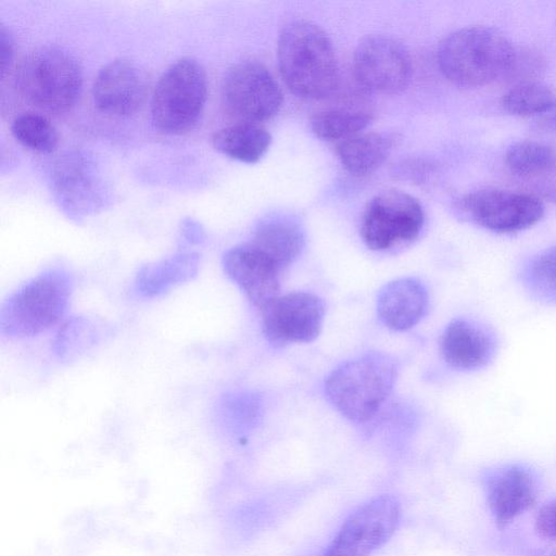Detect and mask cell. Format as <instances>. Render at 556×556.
I'll use <instances>...</instances> for the list:
<instances>
[{"instance_id":"15","label":"cell","mask_w":556,"mask_h":556,"mask_svg":"<svg viewBox=\"0 0 556 556\" xmlns=\"http://www.w3.org/2000/svg\"><path fill=\"white\" fill-rule=\"evenodd\" d=\"M497 339L483 324L457 318L445 328L441 338V353L454 369L471 371L484 368L494 358Z\"/></svg>"},{"instance_id":"32","label":"cell","mask_w":556,"mask_h":556,"mask_svg":"<svg viewBox=\"0 0 556 556\" xmlns=\"http://www.w3.org/2000/svg\"><path fill=\"white\" fill-rule=\"evenodd\" d=\"M553 200L556 202V191L554 192Z\"/></svg>"},{"instance_id":"29","label":"cell","mask_w":556,"mask_h":556,"mask_svg":"<svg viewBox=\"0 0 556 556\" xmlns=\"http://www.w3.org/2000/svg\"><path fill=\"white\" fill-rule=\"evenodd\" d=\"M538 533L551 541L556 542V500L544 505L535 518Z\"/></svg>"},{"instance_id":"20","label":"cell","mask_w":556,"mask_h":556,"mask_svg":"<svg viewBox=\"0 0 556 556\" xmlns=\"http://www.w3.org/2000/svg\"><path fill=\"white\" fill-rule=\"evenodd\" d=\"M212 143L219 153L253 164L267 152L271 136L258 124L239 122L218 129L212 137Z\"/></svg>"},{"instance_id":"25","label":"cell","mask_w":556,"mask_h":556,"mask_svg":"<svg viewBox=\"0 0 556 556\" xmlns=\"http://www.w3.org/2000/svg\"><path fill=\"white\" fill-rule=\"evenodd\" d=\"M501 106L515 116L545 115L556 108V91L535 80L514 84L502 96Z\"/></svg>"},{"instance_id":"5","label":"cell","mask_w":556,"mask_h":556,"mask_svg":"<svg viewBox=\"0 0 556 556\" xmlns=\"http://www.w3.org/2000/svg\"><path fill=\"white\" fill-rule=\"evenodd\" d=\"M22 97L47 112H65L76 102L83 85L81 68L68 52L43 47L27 53L15 72Z\"/></svg>"},{"instance_id":"16","label":"cell","mask_w":556,"mask_h":556,"mask_svg":"<svg viewBox=\"0 0 556 556\" xmlns=\"http://www.w3.org/2000/svg\"><path fill=\"white\" fill-rule=\"evenodd\" d=\"M427 307V289L415 278L390 281L383 286L377 298L380 320L394 331H404L417 325Z\"/></svg>"},{"instance_id":"21","label":"cell","mask_w":556,"mask_h":556,"mask_svg":"<svg viewBox=\"0 0 556 556\" xmlns=\"http://www.w3.org/2000/svg\"><path fill=\"white\" fill-rule=\"evenodd\" d=\"M392 138L382 132H361L338 144L341 165L354 176H365L376 170L392 150Z\"/></svg>"},{"instance_id":"18","label":"cell","mask_w":556,"mask_h":556,"mask_svg":"<svg viewBox=\"0 0 556 556\" xmlns=\"http://www.w3.org/2000/svg\"><path fill=\"white\" fill-rule=\"evenodd\" d=\"M249 243L283 270L300 256L305 238L302 228L294 220L274 217L257 225Z\"/></svg>"},{"instance_id":"12","label":"cell","mask_w":556,"mask_h":556,"mask_svg":"<svg viewBox=\"0 0 556 556\" xmlns=\"http://www.w3.org/2000/svg\"><path fill=\"white\" fill-rule=\"evenodd\" d=\"M261 312L263 333L270 343H305L318 337L325 304L316 294L299 291L278 295Z\"/></svg>"},{"instance_id":"8","label":"cell","mask_w":556,"mask_h":556,"mask_svg":"<svg viewBox=\"0 0 556 556\" xmlns=\"http://www.w3.org/2000/svg\"><path fill=\"white\" fill-rule=\"evenodd\" d=\"M228 112L240 122L258 124L275 116L282 105V92L261 63L245 61L226 74L222 87Z\"/></svg>"},{"instance_id":"19","label":"cell","mask_w":556,"mask_h":556,"mask_svg":"<svg viewBox=\"0 0 556 556\" xmlns=\"http://www.w3.org/2000/svg\"><path fill=\"white\" fill-rule=\"evenodd\" d=\"M198 273L199 256L194 253H178L142 266L136 276L135 289L142 298H157L193 280Z\"/></svg>"},{"instance_id":"9","label":"cell","mask_w":556,"mask_h":556,"mask_svg":"<svg viewBox=\"0 0 556 556\" xmlns=\"http://www.w3.org/2000/svg\"><path fill=\"white\" fill-rule=\"evenodd\" d=\"M401 505L392 495H381L359 506L342 523L324 556H370L395 532Z\"/></svg>"},{"instance_id":"26","label":"cell","mask_w":556,"mask_h":556,"mask_svg":"<svg viewBox=\"0 0 556 556\" xmlns=\"http://www.w3.org/2000/svg\"><path fill=\"white\" fill-rule=\"evenodd\" d=\"M369 114L350 110H326L311 117V128L316 137L327 140H345L359 134L370 124Z\"/></svg>"},{"instance_id":"3","label":"cell","mask_w":556,"mask_h":556,"mask_svg":"<svg viewBox=\"0 0 556 556\" xmlns=\"http://www.w3.org/2000/svg\"><path fill=\"white\" fill-rule=\"evenodd\" d=\"M74 277L64 268L47 269L13 292L0 308V333L12 339L38 336L63 319Z\"/></svg>"},{"instance_id":"6","label":"cell","mask_w":556,"mask_h":556,"mask_svg":"<svg viewBox=\"0 0 556 556\" xmlns=\"http://www.w3.org/2000/svg\"><path fill=\"white\" fill-rule=\"evenodd\" d=\"M207 97V77L201 63L182 58L161 75L151 100L154 126L162 132L181 135L198 122Z\"/></svg>"},{"instance_id":"10","label":"cell","mask_w":556,"mask_h":556,"mask_svg":"<svg viewBox=\"0 0 556 556\" xmlns=\"http://www.w3.org/2000/svg\"><path fill=\"white\" fill-rule=\"evenodd\" d=\"M460 207L475 224L496 233L525 230L544 215V205L538 198L495 188L466 194Z\"/></svg>"},{"instance_id":"2","label":"cell","mask_w":556,"mask_h":556,"mask_svg":"<svg viewBox=\"0 0 556 556\" xmlns=\"http://www.w3.org/2000/svg\"><path fill=\"white\" fill-rule=\"evenodd\" d=\"M516 54L510 41L485 26H468L446 36L439 45L437 62L454 85L476 88L505 77Z\"/></svg>"},{"instance_id":"14","label":"cell","mask_w":556,"mask_h":556,"mask_svg":"<svg viewBox=\"0 0 556 556\" xmlns=\"http://www.w3.org/2000/svg\"><path fill=\"white\" fill-rule=\"evenodd\" d=\"M146 94L143 73L135 63L125 59L104 65L92 86L94 105L101 112L113 116H128L137 112Z\"/></svg>"},{"instance_id":"27","label":"cell","mask_w":556,"mask_h":556,"mask_svg":"<svg viewBox=\"0 0 556 556\" xmlns=\"http://www.w3.org/2000/svg\"><path fill=\"white\" fill-rule=\"evenodd\" d=\"M14 138L24 147L41 153L52 152L59 141V135L52 123L34 112L17 115L11 125Z\"/></svg>"},{"instance_id":"7","label":"cell","mask_w":556,"mask_h":556,"mask_svg":"<svg viewBox=\"0 0 556 556\" xmlns=\"http://www.w3.org/2000/svg\"><path fill=\"white\" fill-rule=\"evenodd\" d=\"M424 222V210L417 199L390 190L368 202L362 216L361 236L370 250L387 251L414 241Z\"/></svg>"},{"instance_id":"24","label":"cell","mask_w":556,"mask_h":556,"mask_svg":"<svg viewBox=\"0 0 556 556\" xmlns=\"http://www.w3.org/2000/svg\"><path fill=\"white\" fill-rule=\"evenodd\" d=\"M520 280L531 298L556 307V244L533 255L523 265Z\"/></svg>"},{"instance_id":"23","label":"cell","mask_w":556,"mask_h":556,"mask_svg":"<svg viewBox=\"0 0 556 556\" xmlns=\"http://www.w3.org/2000/svg\"><path fill=\"white\" fill-rule=\"evenodd\" d=\"M509 170L521 177H542L556 173V149L543 142L522 140L505 152Z\"/></svg>"},{"instance_id":"22","label":"cell","mask_w":556,"mask_h":556,"mask_svg":"<svg viewBox=\"0 0 556 556\" xmlns=\"http://www.w3.org/2000/svg\"><path fill=\"white\" fill-rule=\"evenodd\" d=\"M106 333L108 326L94 317L71 316L60 326L51 350L59 361L71 362L98 345Z\"/></svg>"},{"instance_id":"1","label":"cell","mask_w":556,"mask_h":556,"mask_svg":"<svg viewBox=\"0 0 556 556\" xmlns=\"http://www.w3.org/2000/svg\"><path fill=\"white\" fill-rule=\"evenodd\" d=\"M280 75L295 96L323 99L339 84V67L332 42L316 24L298 20L285 25L277 43Z\"/></svg>"},{"instance_id":"28","label":"cell","mask_w":556,"mask_h":556,"mask_svg":"<svg viewBox=\"0 0 556 556\" xmlns=\"http://www.w3.org/2000/svg\"><path fill=\"white\" fill-rule=\"evenodd\" d=\"M530 51H525L521 54L516 50V54L511 66L505 77L516 80L515 84L528 81L527 76H531L538 68H540V59Z\"/></svg>"},{"instance_id":"4","label":"cell","mask_w":556,"mask_h":556,"mask_svg":"<svg viewBox=\"0 0 556 556\" xmlns=\"http://www.w3.org/2000/svg\"><path fill=\"white\" fill-rule=\"evenodd\" d=\"M397 367L388 354L370 352L337 367L325 382L331 405L345 418L370 419L390 395Z\"/></svg>"},{"instance_id":"13","label":"cell","mask_w":556,"mask_h":556,"mask_svg":"<svg viewBox=\"0 0 556 556\" xmlns=\"http://www.w3.org/2000/svg\"><path fill=\"white\" fill-rule=\"evenodd\" d=\"M223 268L260 309L279 295L281 269L251 243L229 249Z\"/></svg>"},{"instance_id":"11","label":"cell","mask_w":556,"mask_h":556,"mask_svg":"<svg viewBox=\"0 0 556 556\" xmlns=\"http://www.w3.org/2000/svg\"><path fill=\"white\" fill-rule=\"evenodd\" d=\"M356 80L365 89L378 93H396L412 77V60L396 40L382 35L364 37L353 54Z\"/></svg>"},{"instance_id":"30","label":"cell","mask_w":556,"mask_h":556,"mask_svg":"<svg viewBox=\"0 0 556 556\" xmlns=\"http://www.w3.org/2000/svg\"><path fill=\"white\" fill-rule=\"evenodd\" d=\"M1 74L2 77L5 75L8 70L11 66L13 56H14V43L11 33L4 27L1 26Z\"/></svg>"},{"instance_id":"17","label":"cell","mask_w":556,"mask_h":556,"mask_svg":"<svg viewBox=\"0 0 556 556\" xmlns=\"http://www.w3.org/2000/svg\"><path fill=\"white\" fill-rule=\"evenodd\" d=\"M532 476L518 466L506 467L490 480L488 504L498 527H505L535 502Z\"/></svg>"},{"instance_id":"31","label":"cell","mask_w":556,"mask_h":556,"mask_svg":"<svg viewBox=\"0 0 556 556\" xmlns=\"http://www.w3.org/2000/svg\"><path fill=\"white\" fill-rule=\"evenodd\" d=\"M541 127L546 131L556 135V108L544 115L541 121Z\"/></svg>"}]
</instances>
